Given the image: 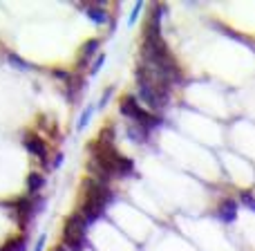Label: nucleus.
<instances>
[{
  "instance_id": "obj_1",
  "label": "nucleus",
  "mask_w": 255,
  "mask_h": 251,
  "mask_svg": "<svg viewBox=\"0 0 255 251\" xmlns=\"http://www.w3.org/2000/svg\"><path fill=\"white\" fill-rule=\"evenodd\" d=\"M136 99L141 101V106L148 108V112L161 117V112L168 108L170 103V88L159 81H154L148 74L143 65L136 70Z\"/></svg>"
},
{
  "instance_id": "obj_2",
  "label": "nucleus",
  "mask_w": 255,
  "mask_h": 251,
  "mask_svg": "<svg viewBox=\"0 0 255 251\" xmlns=\"http://www.w3.org/2000/svg\"><path fill=\"white\" fill-rule=\"evenodd\" d=\"M121 115H124L126 119H130L134 126L143 128L145 132H152L154 128H159L163 124L161 117L148 112L139 101H136V97H124L121 99Z\"/></svg>"
},
{
  "instance_id": "obj_3",
  "label": "nucleus",
  "mask_w": 255,
  "mask_h": 251,
  "mask_svg": "<svg viewBox=\"0 0 255 251\" xmlns=\"http://www.w3.org/2000/svg\"><path fill=\"white\" fill-rule=\"evenodd\" d=\"M63 247L67 251H83L88 247V225L81 218V213L67 218L63 227Z\"/></svg>"
},
{
  "instance_id": "obj_4",
  "label": "nucleus",
  "mask_w": 255,
  "mask_h": 251,
  "mask_svg": "<svg viewBox=\"0 0 255 251\" xmlns=\"http://www.w3.org/2000/svg\"><path fill=\"white\" fill-rule=\"evenodd\" d=\"M22 144H25V150L31 157H36L40 164H47V144L36 132H25L22 135Z\"/></svg>"
},
{
  "instance_id": "obj_5",
  "label": "nucleus",
  "mask_w": 255,
  "mask_h": 251,
  "mask_svg": "<svg viewBox=\"0 0 255 251\" xmlns=\"http://www.w3.org/2000/svg\"><path fill=\"white\" fill-rule=\"evenodd\" d=\"M106 209H108V207H106V204H101V202H92V200H85L79 213H81V218L85 220V225L92 227V225H97V222L103 218Z\"/></svg>"
},
{
  "instance_id": "obj_6",
  "label": "nucleus",
  "mask_w": 255,
  "mask_h": 251,
  "mask_svg": "<svg viewBox=\"0 0 255 251\" xmlns=\"http://www.w3.org/2000/svg\"><path fill=\"white\" fill-rule=\"evenodd\" d=\"M238 200H224V202L217 207V218H220L224 225H233L238 220Z\"/></svg>"
},
{
  "instance_id": "obj_7",
  "label": "nucleus",
  "mask_w": 255,
  "mask_h": 251,
  "mask_svg": "<svg viewBox=\"0 0 255 251\" xmlns=\"http://www.w3.org/2000/svg\"><path fill=\"white\" fill-rule=\"evenodd\" d=\"M99 47H101V40H99V38L88 40V43H85L83 47H81V61H79V67H85L88 63L92 65V58H97Z\"/></svg>"
},
{
  "instance_id": "obj_8",
  "label": "nucleus",
  "mask_w": 255,
  "mask_h": 251,
  "mask_svg": "<svg viewBox=\"0 0 255 251\" xmlns=\"http://www.w3.org/2000/svg\"><path fill=\"white\" fill-rule=\"evenodd\" d=\"M85 11H88V18L94 22V25H106V22L110 20V16H108V11H106V7H103V2L90 4Z\"/></svg>"
},
{
  "instance_id": "obj_9",
  "label": "nucleus",
  "mask_w": 255,
  "mask_h": 251,
  "mask_svg": "<svg viewBox=\"0 0 255 251\" xmlns=\"http://www.w3.org/2000/svg\"><path fill=\"white\" fill-rule=\"evenodd\" d=\"M43 186H45V175H40V173H31V175L27 177V193L29 195H36Z\"/></svg>"
},
{
  "instance_id": "obj_10",
  "label": "nucleus",
  "mask_w": 255,
  "mask_h": 251,
  "mask_svg": "<svg viewBox=\"0 0 255 251\" xmlns=\"http://www.w3.org/2000/svg\"><path fill=\"white\" fill-rule=\"evenodd\" d=\"M128 137H130L132 141H136V144H145V141H148V137H150V132H145L143 128H139L134 124H130V126H128Z\"/></svg>"
},
{
  "instance_id": "obj_11",
  "label": "nucleus",
  "mask_w": 255,
  "mask_h": 251,
  "mask_svg": "<svg viewBox=\"0 0 255 251\" xmlns=\"http://www.w3.org/2000/svg\"><path fill=\"white\" fill-rule=\"evenodd\" d=\"M94 110H97V106H88L83 112H81V117H79V121H76V130H85L88 128V124L92 121V117H94Z\"/></svg>"
},
{
  "instance_id": "obj_12",
  "label": "nucleus",
  "mask_w": 255,
  "mask_h": 251,
  "mask_svg": "<svg viewBox=\"0 0 255 251\" xmlns=\"http://www.w3.org/2000/svg\"><path fill=\"white\" fill-rule=\"evenodd\" d=\"M27 247V236H18V238H11L7 245H2V251H25Z\"/></svg>"
},
{
  "instance_id": "obj_13",
  "label": "nucleus",
  "mask_w": 255,
  "mask_h": 251,
  "mask_svg": "<svg viewBox=\"0 0 255 251\" xmlns=\"http://www.w3.org/2000/svg\"><path fill=\"white\" fill-rule=\"evenodd\" d=\"M103 63H106V54H97V58H94V63L90 65V76H97L99 72H101Z\"/></svg>"
},
{
  "instance_id": "obj_14",
  "label": "nucleus",
  "mask_w": 255,
  "mask_h": 251,
  "mask_svg": "<svg viewBox=\"0 0 255 251\" xmlns=\"http://www.w3.org/2000/svg\"><path fill=\"white\" fill-rule=\"evenodd\" d=\"M141 9H143V2H136L134 7H132V11H130V20H128V25H134L136 18H139V13H141Z\"/></svg>"
},
{
  "instance_id": "obj_15",
  "label": "nucleus",
  "mask_w": 255,
  "mask_h": 251,
  "mask_svg": "<svg viewBox=\"0 0 255 251\" xmlns=\"http://www.w3.org/2000/svg\"><path fill=\"white\" fill-rule=\"evenodd\" d=\"M242 204H244L247 209H251V211H255V198H253L251 193H244V195H242Z\"/></svg>"
},
{
  "instance_id": "obj_16",
  "label": "nucleus",
  "mask_w": 255,
  "mask_h": 251,
  "mask_svg": "<svg viewBox=\"0 0 255 251\" xmlns=\"http://www.w3.org/2000/svg\"><path fill=\"white\" fill-rule=\"evenodd\" d=\"M112 97V88H108L106 92H103V97H101V101H99V108H106V103H108V99Z\"/></svg>"
},
{
  "instance_id": "obj_17",
  "label": "nucleus",
  "mask_w": 255,
  "mask_h": 251,
  "mask_svg": "<svg viewBox=\"0 0 255 251\" xmlns=\"http://www.w3.org/2000/svg\"><path fill=\"white\" fill-rule=\"evenodd\" d=\"M45 243H47V236H40L38 243H36V247H34V251H43L45 249Z\"/></svg>"
},
{
  "instance_id": "obj_18",
  "label": "nucleus",
  "mask_w": 255,
  "mask_h": 251,
  "mask_svg": "<svg viewBox=\"0 0 255 251\" xmlns=\"http://www.w3.org/2000/svg\"><path fill=\"white\" fill-rule=\"evenodd\" d=\"M61 166H63V153H58L52 162V168H61Z\"/></svg>"
},
{
  "instance_id": "obj_19",
  "label": "nucleus",
  "mask_w": 255,
  "mask_h": 251,
  "mask_svg": "<svg viewBox=\"0 0 255 251\" xmlns=\"http://www.w3.org/2000/svg\"><path fill=\"white\" fill-rule=\"evenodd\" d=\"M9 61H11V63H13V65H16V67H29V65H27V63H25V61H18V58H13V56H9Z\"/></svg>"
},
{
  "instance_id": "obj_20",
  "label": "nucleus",
  "mask_w": 255,
  "mask_h": 251,
  "mask_svg": "<svg viewBox=\"0 0 255 251\" xmlns=\"http://www.w3.org/2000/svg\"><path fill=\"white\" fill-rule=\"evenodd\" d=\"M54 251H67V249H65V247H63V245H58V247H56V249H54Z\"/></svg>"
},
{
  "instance_id": "obj_21",
  "label": "nucleus",
  "mask_w": 255,
  "mask_h": 251,
  "mask_svg": "<svg viewBox=\"0 0 255 251\" xmlns=\"http://www.w3.org/2000/svg\"><path fill=\"white\" fill-rule=\"evenodd\" d=\"M0 251H2V249H0Z\"/></svg>"
}]
</instances>
